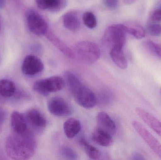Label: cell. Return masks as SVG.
Instances as JSON below:
<instances>
[{"label":"cell","mask_w":161,"mask_h":160,"mask_svg":"<svg viewBox=\"0 0 161 160\" xmlns=\"http://www.w3.org/2000/svg\"><path fill=\"white\" fill-rule=\"evenodd\" d=\"M133 159L135 160H143L145 159V158H144L141 155V154H139V153H135V154H133Z\"/></svg>","instance_id":"f546056e"},{"label":"cell","mask_w":161,"mask_h":160,"mask_svg":"<svg viewBox=\"0 0 161 160\" xmlns=\"http://www.w3.org/2000/svg\"><path fill=\"white\" fill-rule=\"evenodd\" d=\"M7 116V112L4 108L0 107V126L5 121Z\"/></svg>","instance_id":"83f0119b"},{"label":"cell","mask_w":161,"mask_h":160,"mask_svg":"<svg viewBox=\"0 0 161 160\" xmlns=\"http://www.w3.org/2000/svg\"><path fill=\"white\" fill-rule=\"evenodd\" d=\"M37 5L40 9L53 12H58L66 5V0H36Z\"/></svg>","instance_id":"2e32d148"},{"label":"cell","mask_w":161,"mask_h":160,"mask_svg":"<svg viewBox=\"0 0 161 160\" xmlns=\"http://www.w3.org/2000/svg\"><path fill=\"white\" fill-rule=\"evenodd\" d=\"M63 128L66 136L69 139H72L80 132L81 125L77 119L70 118L64 123Z\"/></svg>","instance_id":"ac0fdd59"},{"label":"cell","mask_w":161,"mask_h":160,"mask_svg":"<svg viewBox=\"0 0 161 160\" xmlns=\"http://www.w3.org/2000/svg\"><path fill=\"white\" fill-rule=\"evenodd\" d=\"M132 126L151 150L161 159V144L159 141L138 121H133Z\"/></svg>","instance_id":"8992f818"},{"label":"cell","mask_w":161,"mask_h":160,"mask_svg":"<svg viewBox=\"0 0 161 160\" xmlns=\"http://www.w3.org/2000/svg\"><path fill=\"white\" fill-rule=\"evenodd\" d=\"M110 56L114 63L120 68L125 69L128 66L127 61L123 51V48H112L110 51Z\"/></svg>","instance_id":"d6986e66"},{"label":"cell","mask_w":161,"mask_h":160,"mask_svg":"<svg viewBox=\"0 0 161 160\" xmlns=\"http://www.w3.org/2000/svg\"><path fill=\"white\" fill-rule=\"evenodd\" d=\"M64 76L66 84L76 103L85 109L93 108L97 100L92 91L85 86L74 73L66 71Z\"/></svg>","instance_id":"7a4b0ae2"},{"label":"cell","mask_w":161,"mask_h":160,"mask_svg":"<svg viewBox=\"0 0 161 160\" xmlns=\"http://www.w3.org/2000/svg\"><path fill=\"white\" fill-rule=\"evenodd\" d=\"M92 140L96 144L105 147L110 146L113 143L112 135L98 128L92 133Z\"/></svg>","instance_id":"9a60e30c"},{"label":"cell","mask_w":161,"mask_h":160,"mask_svg":"<svg viewBox=\"0 0 161 160\" xmlns=\"http://www.w3.org/2000/svg\"><path fill=\"white\" fill-rule=\"evenodd\" d=\"M11 126L13 132L23 133L28 130L27 122L25 116L20 113L14 111L11 116Z\"/></svg>","instance_id":"5bb4252c"},{"label":"cell","mask_w":161,"mask_h":160,"mask_svg":"<svg viewBox=\"0 0 161 160\" xmlns=\"http://www.w3.org/2000/svg\"><path fill=\"white\" fill-rule=\"evenodd\" d=\"M16 92L15 84L8 80H0V95L3 98H9L14 95Z\"/></svg>","instance_id":"ffe728a7"},{"label":"cell","mask_w":161,"mask_h":160,"mask_svg":"<svg viewBox=\"0 0 161 160\" xmlns=\"http://www.w3.org/2000/svg\"><path fill=\"white\" fill-rule=\"evenodd\" d=\"M135 112L139 117L161 138V122L153 115L142 108H136Z\"/></svg>","instance_id":"30bf717a"},{"label":"cell","mask_w":161,"mask_h":160,"mask_svg":"<svg viewBox=\"0 0 161 160\" xmlns=\"http://www.w3.org/2000/svg\"><path fill=\"white\" fill-rule=\"evenodd\" d=\"M97 127L111 135L116 131V125L109 116L104 112L98 113L97 116Z\"/></svg>","instance_id":"7c38bea8"},{"label":"cell","mask_w":161,"mask_h":160,"mask_svg":"<svg viewBox=\"0 0 161 160\" xmlns=\"http://www.w3.org/2000/svg\"><path fill=\"white\" fill-rule=\"evenodd\" d=\"M126 32L133 36L137 39H142L145 36L144 29L139 24H125Z\"/></svg>","instance_id":"7402d4cb"},{"label":"cell","mask_w":161,"mask_h":160,"mask_svg":"<svg viewBox=\"0 0 161 160\" xmlns=\"http://www.w3.org/2000/svg\"></svg>","instance_id":"836d02e7"},{"label":"cell","mask_w":161,"mask_h":160,"mask_svg":"<svg viewBox=\"0 0 161 160\" xmlns=\"http://www.w3.org/2000/svg\"><path fill=\"white\" fill-rule=\"evenodd\" d=\"M75 57L86 64H92L96 62L101 55L100 49L95 43L91 41H83L75 44L74 48Z\"/></svg>","instance_id":"3957f363"},{"label":"cell","mask_w":161,"mask_h":160,"mask_svg":"<svg viewBox=\"0 0 161 160\" xmlns=\"http://www.w3.org/2000/svg\"><path fill=\"white\" fill-rule=\"evenodd\" d=\"M36 148V139L29 130L23 133L13 132L6 141V152L11 159H29L34 156Z\"/></svg>","instance_id":"6da1fadb"},{"label":"cell","mask_w":161,"mask_h":160,"mask_svg":"<svg viewBox=\"0 0 161 160\" xmlns=\"http://www.w3.org/2000/svg\"><path fill=\"white\" fill-rule=\"evenodd\" d=\"M63 23L68 30L76 32L80 29V24L78 14L75 11H69L63 17Z\"/></svg>","instance_id":"e0dca14e"},{"label":"cell","mask_w":161,"mask_h":160,"mask_svg":"<svg viewBox=\"0 0 161 160\" xmlns=\"http://www.w3.org/2000/svg\"><path fill=\"white\" fill-rule=\"evenodd\" d=\"M82 20L85 25L90 29L94 28L97 26L96 18L92 12H85L82 16Z\"/></svg>","instance_id":"cb8c5ba5"},{"label":"cell","mask_w":161,"mask_h":160,"mask_svg":"<svg viewBox=\"0 0 161 160\" xmlns=\"http://www.w3.org/2000/svg\"><path fill=\"white\" fill-rule=\"evenodd\" d=\"M66 85L65 79L54 76L37 81L33 85L34 91L44 96L62 90Z\"/></svg>","instance_id":"277c9868"},{"label":"cell","mask_w":161,"mask_h":160,"mask_svg":"<svg viewBox=\"0 0 161 160\" xmlns=\"http://www.w3.org/2000/svg\"><path fill=\"white\" fill-rule=\"evenodd\" d=\"M145 47L153 55L161 59V45L151 41H146Z\"/></svg>","instance_id":"603a6c76"},{"label":"cell","mask_w":161,"mask_h":160,"mask_svg":"<svg viewBox=\"0 0 161 160\" xmlns=\"http://www.w3.org/2000/svg\"><path fill=\"white\" fill-rule=\"evenodd\" d=\"M2 98H3L1 96V95H0V101H1V100H2Z\"/></svg>","instance_id":"1f68e13d"},{"label":"cell","mask_w":161,"mask_h":160,"mask_svg":"<svg viewBox=\"0 0 161 160\" xmlns=\"http://www.w3.org/2000/svg\"><path fill=\"white\" fill-rule=\"evenodd\" d=\"M152 19L155 21H161V8L156 9L153 12Z\"/></svg>","instance_id":"f1b7e54d"},{"label":"cell","mask_w":161,"mask_h":160,"mask_svg":"<svg viewBox=\"0 0 161 160\" xmlns=\"http://www.w3.org/2000/svg\"><path fill=\"white\" fill-rule=\"evenodd\" d=\"M0 29H1V22H0Z\"/></svg>","instance_id":"d6a6232c"},{"label":"cell","mask_w":161,"mask_h":160,"mask_svg":"<svg viewBox=\"0 0 161 160\" xmlns=\"http://www.w3.org/2000/svg\"><path fill=\"white\" fill-rule=\"evenodd\" d=\"M79 144L90 158L93 160L99 158L101 156V153L99 150L92 146L87 140L84 138H81L79 140Z\"/></svg>","instance_id":"44dd1931"},{"label":"cell","mask_w":161,"mask_h":160,"mask_svg":"<svg viewBox=\"0 0 161 160\" xmlns=\"http://www.w3.org/2000/svg\"><path fill=\"white\" fill-rule=\"evenodd\" d=\"M60 153L61 156L68 159H78V156L76 152L69 147H62L60 149Z\"/></svg>","instance_id":"d4e9b609"},{"label":"cell","mask_w":161,"mask_h":160,"mask_svg":"<svg viewBox=\"0 0 161 160\" xmlns=\"http://www.w3.org/2000/svg\"><path fill=\"white\" fill-rule=\"evenodd\" d=\"M148 32L151 35L159 36L161 35V24L152 23L148 27Z\"/></svg>","instance_id":"484cf974"},{"label":"cell","mask_w":161,"mask_h":160,"mask_svg":"<svg viewBox=\"0 0 161 160\" xmlns=\"http://www.w3.org/2000/svg\"><path fill=\"white\" fill-rule=\"evenodd\" d=\"M48 111L53 115L58 117L69 116L72 110L67 101L60 97H55L47 102Z\"/></svg>","instance_id":"ba28073f"},{"label":"cell","mask_w":161,"mask_h":160,"mask_svg":"<svg viewBox=\"0 0 161 160\" xmlns=\"http://www.w3.org/2000/svg\"><path fill=\"white\" fill-rule=\"evenodd\" d=\"M27 23L30 31L36 35H45L49 30L45 20L38 13L33 10L27 14Z\"/></svg>","instance_id":"52a82bcc"},{"label":"cell","mask_w":161,"mask_h":160,"mask_svg":"<svg viewBox=\"0 0 161 160\" xmlns=\"http://www.w3.org/2000/svg\"><path fill=\"white\" fill-rule=\"evenodd\" d=\"M47 39L63 54L67 57L72 59L75 58V54L74 50L69 48L63 41H61L52 31L48 30L45 35Z\"/></svg>","instance_id":"4fadbf2b"},{"label":"cell","mask_w":161,"mask_h":160,"mask_svg":"<svg viewBox=\"0 0 161 160\" xmlns=\"http://www.w3.org/2000/svg\"><path fill=\"white\" fill-rule=\"evenodd\" d=\"M103 3L107 7L114 9L118 5V0H103Z\"/></svg>","instance_id":"4316f807"},{"label":"cell","mask_w":161,"mask_h":160,"mask_svg":"<svg viewBox=\"0 0 161 160\" xmlns=\"http://www.w3.org/2000/svg\"><path fill=\"white\" fill-rule=\"evenodd\" d=\"M6 0H0V8H3L5 5Z\"/></svg>","instance_id":"4dcf8cb0"},{"label":"cell","mask_w":161,"mask_h":160,"mask_svg":"<svg viewBox=\"0 0 161 160\" xmlns=\"http://www.w3.org/2000/svg\"><path fill=\"white\" fill-rule=\"evenodd\" d=\"M43 69V63L39 58L35 55H27L22 64V71L27 76H35L42 72Z\"/></svg>","instance_id":"9c48e42d"},{"label":"cell","mask_w":161,"mask_h":160,"mask_svg":"<svg viewBox=\"0 0 161 160\" xmlns=\"http://www.w3.org/2000/svg\"><path fill=\"white\" fill-rule=\"evenodd\" d=\"M25 116L27 123H29L36 129L42 130L46 127V118L38 110L36 109H29Z\"/></svg>","instance_id":"8fae6325"},{"label":"cell","mask_w":161,"mask_h":160,"mask_svg":"<svg viewBox=\"0 0 161 160\" xmlns=\"http://www.w3.org/2000/svg\"><path fill=\"white\" fill-rule=\"evenodd\" d=\"M126 34L125 24H114L107 28L104 34V39L112 48H123L126 42Z\"/></svg>","instance_id":"5b68a950"}]
</instances>
